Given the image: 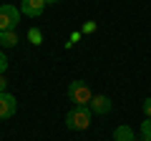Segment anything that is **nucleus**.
I'll list each match as a JSON object with an SVG mask.
<instances>
[{"label": "nucleus", "mask_w": 151, "mask_h": 141, "mask_svg": "<svg viewBox=\"0 0 151 141\" xmlns=\"http://www.w3.org/2000/svg\"><path fill=\"white\" fill-rule=\"evenodd\" d=\"M91 109L88 106H76L73 111H68V116H65V126H68L70 131H86L88 126H91Z\"/></svg>", "instance_id": "obj_1"}, {"label": "nucleus", "mask_w": 151, "mask_h": 141, "mask_svg": "<svg viewBox=\"0 0 151 141\" xmlns=\"http://www.w3.org/2000/svg\"><path fill=\"white\" fill-rule=\"evenodd\" d=\"M68 98L73 101V106H88L93 93H91V88H88L86 81H73L68 86Z\"/></svg>", "instance_id": "obj_2"}, {"label": "nucleus", "mask_w": 151, "mask_h": 141, "mask_svg": "<svg viewBox=\"0 0 151 141\" xmlns=\"http://www.w3.org/2000/svg\"><path fill=\"white\" fill-rule=\"evenodd\" d=\"M20 23V10L15 5H0V30H15Z\"/></svg>", "instance_id": "obj_3"}, {"label": "nucleus", "mask_w": 151, "mask_h": 141, "mask_svg": "<svg viewBox=\"0 0 151 141\" xmlns=\"http://www.w3.org/2000/svg\"><path fill=\"white\" fill-rule=\"evenodd\" d=\"M18 111V101L13 93H0V119H13Z\"/></svg>", "instance_id": "obj_4"}, {"label": "nucleus", "mask_w": 151, "mask_h": 141, "mask_svg": "<svg viewBox=\"0 0 151 141\" xmlns=\"http://www.w3.org/2000/svg\"><path fill=\"white\" fill-rule=\"evenodd\" d=\"M88 109H91V114L103 116V114H108V111H111V98L103 96V93H96V96L91 98V103H88Z\"/></svg>", "instance_id": "obj_5"}, {"label": "nucleus", "mask_w": 151, "mask_h": 141, "mask_svg": "<svg viewBox=\"0 0 151 141\" xmlns=\"http://www.w3.org/2000/svg\"><path fill=\"white\" fill-rule=\"evenodd\" d=\"M43 10H45L43 0H23V5H20V13L28 15V18H38Z\"/></svg>", "instance_id": "obj_6"}, {"label": "nucleus", "mask_w": 151, "mask_h": 141, "mask_svg": "<svg viewBox=\"0 0 151 141\" xmlns=\"http://www.w3.org/2000/svg\"><path fill=\"white\" fill-rule=\"evenodd\" d=\"M0 45H3V48L18 45V33L15 30H0Z\"/></svg>", "instance_id": "obj_7"}, {"label": "nucleus", "mask_w": 151, "mask_h": 141, "mask_svg": "<svg viewBox=\"0 0 151 141\" xmlns=\"http://www.w3.org/2000/svg\"><path fill=\"white\" fill-rule=\"evenodd\" d=\"M113 141H136V136L131 131V126H119L113 131Z\"/></svg>", "instance_id": "obj_8"}, {"label": "nucleus", "mask_w": 151, "mask_h": 141, "mask_svg": "<svg viewBox=\"0 0 151 141\" xmlns=\"http://www.w3.org/2000/svg\"><path fill=\"white\" fill-rule=\"evenodd\" d=\"M28 38H30L33 45H40V43H43V33L38 30V28H30V30H28Z\"/></svg>", "instance_id": "obj_9"}, {"label": "nucleus", "mask_w": 151, "mask_h": 141, "mask_svg": "<svg viewBox=\"0 0 151 141\" xmlns=\"http://www.w3.org/2000/svg\"><path fill=\"white\" fill-rule=\"evenodd\" d=\"M141 139L144 141H151V119H146L141 124Z\"/></svg>", "instance_id": "obj_10"}, {"label": "nucleus", "mask_w": 151, "mask_h": 141, "mask_svg": "<svg viewBox=\"0 0 151 141\" xmlns=\"http://www.w3.org/2000/svg\"><path fill=\"white\" fill-rule=\"evenodd\" d=\"M8 70V58H5V53L0 50V73H5Z\"/></svg>", "instance_id": "obj_11"}, {"label": "nucleus", "mask_w": 151, "mask_h": 141, "mask_svg": "<svg viewBox=\"0 0 151 141\" xmlns=\"http://www.w3.org/2000/svg\"><path fill=\"white\" fill-rule=\"evenodd\" d=\"M144 114H146V119H151V98L144 101Z\"/></svg>", "instance_id": "obj_12"}, {"label": "nucleus", "mask_w": 151, "mask_h": 141, "mask_svg": "<svg viewBox=\"0 0 151 141\" xmlns=\"http://www.w3.org/2000/svg\"><path fill=\"white\" fill-rule=\"evenodd\" d=\"M5 91H8V78L0 73V93H5Z\"/></svg>", "instance_id": "obj_13"}, {"label": "nucleus", "mask_w": 151, "mask_h": 141, "mask_svg": "<svg viewBox=\"0 0 151 141\" xmlns=\"http://www.w3.org/2000/svg\"><path fill=\"white\" fill-rule=\"evenodd\" d=\"M43 3H45V5H48V3H58V0H43Z\"/></svg>", "instance_id": "obj_14"}]
</instances>
